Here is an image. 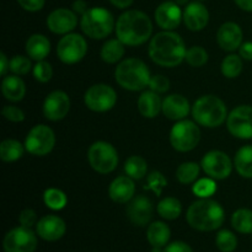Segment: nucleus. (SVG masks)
<instances>
[{
    "label": "nucleus",
    "instance_id": "e433bc0d",
    "mask_svg": "<svg viewBox=\"0 0 252 252\" xmlns=\"http://www.w3.org/2000/svg\"><path fill=\"white\" fill-rule=\"evenodd\" d=\"M217 248L221 252H234L238 248V238L230 230H220L216 239Z\"/></svg>",
    "mask_w": 252,
    "mask_h": 252
},
{
    "label": "nucleus",
    "instance_id": "423d86ee",
    "mask_svg": "<svg viewBox=\"0 0 252 252\" xmlns=\"http://www.w3.org/2000/svg\"><path fill=\"white\" fill-rule=\"evenodd\" d=\"M80 27L84 33L93 39H103L112 33L116 27L111 11L105 7H90L80 19Z\"/></svg>",
    "mask_w": 252,
    "mask_h": 252
},
{
    "label": "nucleus",
    "instance_id": "6e6552de",
    "mask_svg": "<svg viewBox=\"0 0 252 252\" xmlns=\"http://www.w3.org/2000/svg\"><path fill=\"white\" fill-rule=\"evenodd\" d=\"M88 160L91 167L96 172L102 175L115 171L120 161L116 148L110 143L102 140L95 142L89 148Z\"/></svg>",
    "mask_w": 252,
    "mask_h": 252
},
{
    "label": "nucleus",
    "instance_id": "a878e982",
    "mask_svg": "<svg viewBox=\"0 0 252 252\" xmlns=\"http://www.w3.org/2000/svg\"><path fill=\"white\" fill-rule=\"evenodd\" d=\"M1 93L6 100L11 102H19L25 97L26 94V85L20 75L4 76L1 83Z\"/></svg>",
    "mask_w": 252,
    "mask_h": 252
},
{
    "label": "nucleus",
    "instance_id": "aec40b11",
    "mask_svg": "<svg viewBox=\"0 0 252 252\" xmlns=\"http://www.w3.org/2000/svg\"><path fill=\"white\" fill-rule=\"evenodd\" d=\"M127 217L134 225L145 226L153 218V203L148 197L138 196L128 202Z\"/></svg>",
    "mask_w": 252,
    "mask_h": 252
},
{
    "label": "nucleus",
    "instance_id": "0eeeda50",
    "mask_svg": "<svg viewBox=\"0 0 252 252\" xmlns=\"http://www.w3.org/2000/svg\"><path fill=\"white\" fill-rule=\"evenodd\" d=\"M198 123L193 121H177L170 132V143L172 148L180 153H187L193 150L201 140V130Z\"/></svg>",
    "mask_w": 252,
    "mask_h": 252
},
{
    "label": "nucleus",
    "instance_id": "5fc2aeb1",
    "mask_svg": "<svg viewBox=\"0 0 252 252\" xmlns=\"http://www.w3.org/2000/svg\"><path fill=\"white\" fill-rule=\"evenodd\" d=\"M175 1L177 2V4L181 6V5H187V2H189V0H175Z\"/></svg>",
    "mask_w": 252,
    "mask_h": 252
},
{
    "label": "nucleus",
    "instance_id": "f257e3e1",
    "mask_svg": "<svg viewBox=\"0 0 252 252\" xmlns=\"http://www.w3.org/2000/svg\"><path fill=\"white\" fill-rule=\"evenodd\" d=\"M186 44L174 31H161L149 43V57L155 64L166 68L180 65L186 58Z\"/></svg>",
    "mask_w": 252,
    "mask_h": 252
},
{
    "label": "nucleus",
    "instance_id": "79ce46f5",
    "mask_svg": "<svg viewBox=\"0 0 252 252\" xmlns=\"http://www.w3.org/2000/svg\"><path fill=\"white\" fill-rule=\"evenodd\" d=\"M33 76L39 83H48L53 76V68L46 61L37 62L36 65L33 66Z\"/></svg>",
    "mask_w": 252,
    "mask_h": 252
},
{
    "label": "nucleus",
    "instance_id": "39448f33",
    "mask_svg": "<svg viewBox=\"0 0 252 252\" xmlns=\"http://www.w3.org/2000/svg\"><path fill=\"white\" fill-rule=\"evenodd\" d=\"M193 120L199 126L216 128L223 125L228 118V110L221 98L214 95H204L192 106Z\"/></svg>",
    "mask_w": 252,
    "mask_h": 252
},
{
    "label": "nucleus",
    "instance_id": "2f4dec72",
    "mask_svg": "<svg viewBox=\"0 0 252 252\" xmlns=\"http://www.w3.org/2000/svg\"><path fill=\"white\" fill-rule=\"evenodd\" d=\"M125 172L133 180H142L148 172V164L144 158L132 155L125 162Z\"/></svg>",
    "mask_w": 252,
    "mask_h": 252
},
{
    "label": "nucleus",
    "instance_id": "473e14b6",
    "mask_svg": "<svg viewBox=\"0 0 252 252\" xmlns=\"http://www.w3.org/2000/svg\"><path fill=\"white\" fill-rule=\"evenodd\" d=\"M231 225L238 233L252 234V211L240 208L231 216Z\"/></svg>",
    "mask_w": 252,
    "mask_h": 252
},
{
    "label": "nucleus",
    "instance_id": "c85d7f7f",
    "mask_svg": "<svg viewBox=\"0 0 252 252\" xmlns=\"http://www.w3.org/2000/svg\"><path fill=\"white\" fill-rule=\"evenodd\" d=\"M234 165L244 179H252V145H244L236 152Z\"/></svg>",
    "mask_w": 252,
    "mask_h": 252
},
{
    "label": "nucleus",
    "instance_id": "c756f323",
    "mask_svg": "<svg viewBox=\"0 0 252 252\" xmlns=\"http://www.w3.org/2000/svg\"><path fill=\"white\" fill-rule=\"evenodd\" d=\"M25 145L16 139H5L0 144V159L5 162H14L21 159L25 152Z\"/></svg>",
    "mask_w": 252,
    "mask_h": 252
},
{
    "label": "nucleus",
    "instance_id": "cd10ccee",
    "mask_svg": "<svg viewBox=\"0 0 252 252\" xmlns=\"http://www.w3.org/2000/svg\"><path fill=\"white\" fill-rule=\"evenodd\" d=\"M126 53V44L118 38L108 39L101 48V59L107 64L118 63Z\"/></svg>",
    "mask_w": 252,
    "mask_h": 252
},
{
    "label": "nucleus",
    "instance_id": "3c124183",
    "mask_svg": "<svg viewBox=\"0 0 252 252\" xmlns=\"http://www.w3.org/2000/svg\"><path fill=\"white\" fill-rule=\"evenodd\" d=\"M7 70H10V61L7 59L6 54L1 52L0 53V74L2 76H6Z\"/></svg>",
    "mask_w": 252,
    "mask_h": 252
},
{
    "label": "nucleus",
    "instance_id": "864d4df0",
    "mask_svg": "<svg viewBox=\"0 0 252 252\" xmlns=\"http://www.w3.org/2000/svg\"><path fill=\"white\" fill-rule=\"evenodd\" d=\"M234 2L244 11L252 12V0H234Z\"/></svg>",
    "mask_w": 252,
    "mask_h": 252
},
{
    "label": "nucleus",
    "instance_id": "ddd939ff",
    "mask_svg": "<svg viewBox=\"0 0 252 252\" xmlns=\"http://www.w3.org/2000/svg\"><path fill=\"white\" fill-rule=\"evenodd\" d=\"M228 130L239 139H252V106L240 105L234 108L226 118Z\"/></svg>",
    "mask_w": 252,
    "mask_h": 252
},
{
    "label": "nucleus",
    "instance_id": "9d476101",
    "mask_svg": "<svg viewBox=\"0 0 252 252\" xmlns=\"http://www.w3.org/2000/svg\"><path fill=\"white\" fill-rule=\"evenodd\" d=\"M88 53L86 39L79 33L64 34L57 44V56L64 64H76Z\"/></svg>",
    "mask_w": 252,
    "mask_h": 252
},
{
    "label": "nucleus",
    "instance_id": "603ef678",
    "mask_svg": "<svg viewBox=\"0 0 252 252\" xmlns=\"http://www.w3.org/2000/svg\"><path fill=\"white\" fill-rule=\"evenodd\" d=\"M108 1L118 9H127L134 2V0H108Z\"/></svg>",
    "mask_w": 252,
    "mask_h": 252
},
{
    "label": "nucleus",
    "instance_id": "4468645a",
    "mask_svg": "<svg viewBox=\"0 0 252 252\" xmlns=\"http://www.w3.org/2000/svg\"><path fill=\"white\" fill-rule=\"evenodd\" d=\"M201 167L212 179L224 180L230 176L233 171V162L224 152L211 150L202 158Z\"/></svg>",
    "mask_w": 252,
    "mask_h": 252
},
{
    "label": "nucleus",
    "instance_id": "7c9ffc66",
    "mask_svg": "<svg viewBox=\"0 0 252 252\" xmlns=\"http://www.w3.org/2000/svg\"><path fill=\"white\" fill-rule=\"evenodd\" d=\"M158 213L166 220H175L182 213V204L175 197H166L158 204Z\"/></svg>",
    "mask_w": 252,
    "mask_h": 252
},
{
    "label": "nucleus",
    "instance_id": "7ed1b4c3",
    "mask_svg": "<svg viewBox=\"0 0 252 252\" xmlns=\"http://www.w3.org/2000/svg\"><path fill=\"white\" fill-rule=\"evenodd\" d=\"M186 220L191 228L198 231H214L223 225L225 212L218 202L201 198L193 202L187 209Z\"/></svg>",
    "mask_w": 252,
    "mask_h": 252
},
{
    "label": "nucleus",
    "instance_id": "c9c22d12",
    "mask_svg": "<svg viewBox=\"0 0 252 252\" xmlns=\"http://www.w3.org/2000/svg\"><path fill=\"white\" fill-rule=\"evenodd\" d=\"M43 202L52 211H62L68 203V198L62 189H47L43 193Z\"/></svg>",
    "mask_w": 252,
    "mask_h": 252
},
{
    "label": "nucleus",
    "instance_id": "a19ab883",
    "mask_svg": "<svg viewBox=\"0 0 252 252\" xmlns=\"http://www.w3.org/2000/svg\"><path fill=\"white\" fill-rule=\"evenodd\" d=\"M166 185H167V181L161 172L153 171L152 174L148 176L147 186H145V189H152L157 196H160V194L162 193V191H164L165 187H166Z\"/></svg>",
    "mask_w": 252,
    "mask_h": 252
},
{
    "label": "nucleus",
    "instance_id": "9b49d317",
    "mask_svg": "<svg viewBox=\"0 0 252 252\" xmlns=\"http://www.w3.org/2000/svg\"><path fill=\"white\" fill-rule=\"evenodd\" d=\"M84 102L86 107L94 112H107L115 107L117 94L115 89L107 84H95L86 90Z\"/></svg>",
    "mask_w": 252,
    "mask_h": 252
},
{
    "label": "nucleus",
    "instance_id": "c03bdc74",
    "mask_svg": "<svg viewBox=\"0 0 252 252\" xmlns=\"http://www.w3.org/2000/svg\"><path fill=\"white\" fill-rule=\"evenodd\" d=\"M1 115L4 116L5 120L14 123L22 122L25 120L24 111L21 108L16 107V106H4L1 111Z\"/></svg>",
    "mask_w": 252,
    "mask_h": 252
},
{
    "label": "nucleus",
    "instance_id": "6ab92c4d",
    "mask_svg": "<svg viewBox=\"0 0 252 252\" xmlns=\"http://www.w3.org/2000/svg\"><path fill=\"white\" fill-rule=\"evenodd\" d=\"M184 22L189 31L198 32L206 29L209 22V11L199 0L189 2L184 10Z\"/></svg>",
    "mask_w": 252,
    "mask_h": 252
},
{
    "label": "nucleus",
    "instance_id": "b1692460",
    "mask_svg": "<svg viewBox=\"0 0 252 252\" xmlns=\"http://www.w3.org/2000/svg\"><path fill=\"white\" fill-rule=\"evenodd\" d=\"M26 53L33 61H44L51 52V42L44 34L34 33L26 41Z\"/></svg>",
    "mask_w": 252,
    "mask_h": 252
},
{
    "label": "nucleus",
    "instance_id": "58836bf2",
    "mask_svg": "<svg viewBox=\"0 0 252 252\" xmlns=\"http://www.w3.org/2000/svg\"><path fill=\"white\" fill-rule=\"evenodd\" d=\"M194 196L199 197V198H209L213 196L217 191V184L214 179L208 177V179H201L198 181L194 182L193 187H192Z\"/></svg>",
    "mask_w": 252,
    "mask_h": 252
},
{
    "label": "nucleus",
    "instance_id": "dca6fc26",
    "mask_svg": "<svg viewBox=\"0 0 252 252\" xmlns=\"http://www.w3.org/2000/svg\"><path fill=\"white\" fill-rule=\"evenodd\" d=\"M155 22L164 31H174L184 21V11L176 1H164L154 12Z\"/></svg>",
    "mask_w": 252,
    "mask_h": 252
},
{
    "label": "nucleus",
    "instance_id": "72a5a7b5",
    "mask_svg": "<svg viewBox=\"0 0 252 252\" xmlns=\"http://www.w3.org/2000/svg\"><path fill=\"white\" fill-rule=\"evenodd\" d=\"M199 172H201V166L197 162H182L176 170V179L182 185L194 184L198 179Z\"/></svg>",
    "mask_w": 252,
    "mask_h": 252
},
{
    "label": "nucleus",
    "instance_id": "37998d69",
    "mask_svg": "<svg viewBox=\"0 0 252 252\" xmlns=\"http://www.w3.org/2000/svg\"><path fill=\"white\" fill-rule=\"evenodd\" d=\"M149 88L150 90L155 91L157 94H164L169 90L170 81L164 75H154L150 78Z\"/></svg>",
    "mask_w": 252,
    "mask_h": 252
},
{
    "label": "nucleus",
    "instance_id": "4c0bfd02",
    "mask_svg": "<svg viewBox=\"0 0 252 252\" xmlns=\"http://www.w3.org/2000/svg\"><path fill=\"white\" fill-rule=\"evenodd\" d=\"M185 61L193 68H201L208 62V53L201 46H193L187 49Z\"/></svg>",
    "mask_w": 252,
    "mask_h": 252
},
{
    "label": "nucleus",
    "instance_id": "49530a36",
    "mask_svg": "<svg viewBox=\"0 0 252 252\" xmlns=\"http://www.w3.org/2000/svg\"><path fill=\"white\" fill-rule=\"evenodd\" d=\"M17 4L29 12H36L43 9L46 0H16Z\"/></svg>",
    "mask_w": 252,
    "mask_h": 252
},
{
    "label": "nucleus",
    "instance_id": "393cba45",
    "mask_svg": "<svg viewBox=\"0 0 252 252\" xmlns=\"http://www.w3.org/2000/svg\"><path fill=\"white\" fill-rule=\"evenodd\" d=\"M138 110L145 118H155L162 111V101L155 91H144L138 98Z\"/></svg>",
    "mask_w": 252,
    "mask_h": 252
},
{
    "label": "nucleus",
    "instance_id": "20e7f679",
    "mask_svg": "<svg viewBox=\"0 0 252 252\" xmlns=\"http://www.w3.org/2000/svg\"><path fill=\"white\" fill-rule=\"evenodd\" d=\"M150 78L148 65L138 58L125 59L115 70V79L118 85L129 91H140L149 86Z\"/></svg>",
    "mask_w": 252,
    "mask_h": 252
},
{
    "label": "nucleus",
    "instance_id": "1a4fd4ad",
    "mask_svg": "<svg viewBox=\"0 0 252 252\" xmlns=\"http://www.w3.org/2000/svg\"><path fill=\"white\" fill-rule=\"evenodd\" d=\"M56 145V134L46 125H37L32 128L25 139V148L34 157H44L53 150Z\"/></svg>",
    "mask_w": 252,
    "mask_h": 252
},
{
    "label": "nucleus",
    "instance_id": "f8f14e48",
    "mask_svg": "<svg viewBox=\"0 0 252 252\" xmlns=\"http://www.w3.org/2000/svg\"><path fill=\"white\" fill-rule=\"evenodd\" d=\"M37 244V235L31 228L20 225L7 231L2 240V248L5 252H34Z\"/></svg>",
    "mask_w": 252,
    "mask_h": 252
},
{
    "label": "nucleus",
    "instance_id": "a211bd4d",
    "mask_svg": "<svg viewBox=\"0 0 252 252\" xmlns=\"http://www.w3.org/2000/svg\"><path fill=\"white\" fill-rule=\"evenodd\" d=\"M66 231V224L61 217L44 216L36 224L37 235L44 241H57L64 236Z\"/></svg>",
    "mask_w": 252,
    "mask_h": 252
},
{
    "label": "nucleus",
    "instance_id": "a18cd8bd",
    "mask_svg": "<svg viewBox=\"0 0 252 252\" xmlns=\"http://www.w3.org/2000/svg\"><path fill=\"white\" fill-rule=\"evenodd\" d=\"M19 223L25 228H32L37 224V214L33 209H24L19 216Z\"/></svg>",
    "mask_w": 252,
    "mask_h": 252
},
{
    "label": "nucleus",
    "instance_id": "f704fd0d",
    "mask_svg": "<svg viewBox=\"0 0 252 252\" xmlns=\"http://www.w3.org/2000/svg\"><path fill=\"white\" fill-rule=\"evenodd\" d=\"M243 58L238 54H229L221 62V74L228 79H235L243 71Z\"/></svg>",
    "mask_w": 252,
    "mask_h": 252
},
{
    "label": "nucleus",
    "instance_id": "f3484780",
    "mask_svg": "<svg viewBox=\"0 0 252 252\" xmlns=\"http://www.w3.org/2000/svg\"><path fill=\"white\" fill-rule=\"evenodd\" d=\"M78 26V14L66 7L53 10L47 17V27L56 34H68Z\"/></svg>",
    "mask_w": 252,
    "mask_h": 252
},
{
    "label": "nucleus",
    "instance_id": "ea45409f",
    "mask_svg": "<svg viewBox=\"0 0 252 252\" xmlns=\"http://www.w3.org/2000/svg\"><path fill=\"white\" fill-rule=\"evenodd\" d=\"M32 63L29 56H15L10 59V70L15 75H26L31 71Z\"/></svg>",
    "mask_w": 252,
    "mask_h": 252
},
{
    "label": "nucleus",
    "instance_id": "bb28decb",
    "mask_svg": "<svg viewBox=\"0 0 252 252\" xmlns=\"http://www.w3.org/2000/svg\"><path fill=\"white\" fill-rule=\"evenodd\" d=\"M171 238V231L164 221H154L148 226L147 239L153 248L164 249Z\"/></svg>",
    "mask_w": 252,
    "mask_h": 252
},
{
    "label": "nucleus",
    "instance_id": "f03ea898",
    "mask_svg": "<svg viewBox=\"0 0 252 252\" xmlns=\"http://www.w3.org/2000/svg\"><path fill=\"white\" fill-rule=\"evenodd\" d=\"M116 36L126 46L135 47L144 44L152 37L153 22L140 10H127L116 22Z\"/></svg>",
    "mask_w": 252,
    "mask_h": 252
},
{
    "label": "nucleus",
    "instance_id": "2eb2a0df",
    "mask_svg": "<svg viewBox=\"0 0 252 252\" xmlns=\"http://www.w3.org/2000/svg\"><path fill=\"white\" fill-rule=\"evenodd\" d=\"M70 111V98L68 94L62 90L52 91L47 95L43 102V115L47 120L61 121Z\"/></svg>",
    "mask_w": 252,
    "mask_h": 252
},
{
    "label": "nucleus",
    "instance_id": "8fccbe9b",
    "mask_svg": "<svg viewBox=\"0 0 252 252\" xmlns=\"http://www.w3.org/2000/svg\"><path fill=\"white\" fill-rule=\"evenodd\" d=\"M89 9H90V7L88 6V2H86L85 0H75V1L73 2V5H71V10H73L75 14L80 15V16H83Z\"/></svg>",
    "mask_w": 252,
    "mask_h": 252
},
{
    "label": "nucleus",
    "instance_id": "4be33fe9",
    "mask_svg": "<svg viewBox=\"0 0 252 252\" xmlns=\"http://www.w3.org/2000/svg\"><path fill=\"white\" fill-rule=\"evenodd\" d=\"M189 100L180 94H172L162 100V113L169 120H185L189 116Z\"/></svg>",
    "mask_w": 252,
    "mask_h": 252
},
{
    "label": "nucleus",
    "instance_id": "09e8293b",
    "mask_svg": "<svg viewBox=\"0 0 252 252\" xmlns=\"http://www.w3.org/2000/svg\"><path fill=\"white\" fill-rule=\"evenodd\" d=\"M239 56L245 61H252V42H243L239 48Z\"/></svg>",
    "mask_w": 252,
    "mask_h": 252
},
{
    "label": "nucleus",
    "instance_id": "de8ad7c7",
    "mask_svg": "<svg viewBox=\"0 0 252 252\" xmlns=\"http://www.w3.org/2000/svg\"><path fill=\"white\" fill-rule=\"evenodd\" d=\"M164 252H193L191 246L184 241H174L164 248Z\"/></svg>",
    "mask_w": 252,
    "mask_h": 252
},
{
    "label": "nucleus",
    "instance_id": "5701e85b",
    "mask_svg": "<svg viewBox=\"0 0 252 252\" xmlns=\"http://www.w3.org/2000/svg\"><path fill=\"white\" fill-rule=\"evenodd\" d=\"M135 185L129 176H118L111 182L108 196L116 203H128L134 197Z\"/></svg>",
    "mask_w": 252,
    "mask_h": 252
},
{
    "label": "nucleus",
    "instance_id": "412c9836",
    "mask_svg": "<svg viewBox=\"0 0 252 252\" xmlns=\"http://www.w3.org/2000/svg\"><path fill=\"white\" fill-rule=\"evenodd\" d=\"M243 30L235 22H224L217 32V42L223 51L234 52L243 44Z\"/></svg>",
    "mask_w": 252,
    "mask_h": 252
}]
</instances>
